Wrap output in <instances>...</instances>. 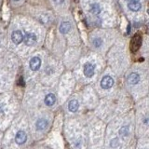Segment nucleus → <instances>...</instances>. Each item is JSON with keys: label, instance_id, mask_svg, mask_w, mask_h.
<instances>
[{"label": "nucleus", "instance_id": "1", "mask_svg": "<svg viewBox=\"0 0 149 149\" xmlns=\"http://www.w3.org/2000/svg\"><path fill=\"white\" fill-rule=\"evenodd\" d=\"M142 42H143L142 36L139 34L132 36V40H130V50H132V52H133V53L137 52L138 49L141 48Z\"/></svg>", "mask_w": 149, "mask_h": 149}, {"label": "nucleus", "instance_id": "2", "mask_svg": "<svg viewBox=\"0 0 149 149\" xmlns=\"http://www.w3.org/2000/svg\"><path fill=\"white\" fill-rule=\"evenodd\" d=\"M23 40H24L25 45L34 46L37 41V37H36V35L34 34V33H26Z\"/></svg>", "mask_w": 149, "mask_h": 149}, {"label": "nucleus", "instance_id": "3", "mask_svg": "<svg viewBox=\"0 0 149 149\" xmlns=\"http://www.w3.org/2000/svg\"><path fill=\"white\" fill-rule=\"evenodd\" d=\"M83 72H84V74H85L87 77H93V74H94V72H95L94 64H92L91 63H87L86 64H84Z\"/></svg>", "mask_w": 149, "mask_h": 149}, {"label": "nucleus", "instance_id": "4", "mask_svg": "<svg viewBox=\"0 0 149 149\" xmlns=\"http://www.w3.org/2000/svg\"><path fill=\"white\" fill-rule=\"evenodd\" d=\"M114 85V79L110 76H105L102 77L101 81V87L104 90H108V88H112Z\"/></svg>", "mask_w": 149, "mask_h": 149}, {"label": "nucleus", "instance_id": "5", "mask_svg": "<svg viewBox=\"0 0 149 149\" xmlns=\"http://www.w3.org/2000/svg\"><path fill=\"white\" fill-rule=\"evenodd\" d=\"M29 66H30V69L32 71H37L40 66H41V60L39 57H33L31 60H30V63H29Z\"/></svg>", "mask_w": 149, "mask_h": 149}, {"label": "nucleus", "instance_id": "6", "mask_svg": "<svg viewBox=\"0 0 149 149\" xmlns=\"http://www.w3.org/2000/svg\"><path fill=\"white\" fill-rule=\"evenodd\" d=\"M23 38H24V36H23L22 33L20 30L14 31L12 33V35H11V39L13 41V43L16 44V45H19L20 43H22Z\"/></svg>", "mask_w": 149, "mask_h": 149}, {"label": "nucleus", "instance_id": "7", "mask_svg": "<svg viewBox=\"0 0 149 149\" xmlns=\"http://www.w3.org/2000/svg\"><path fill=\"white\" fill-rule=\"evenodd\" d=\"M27 140V135L22 130H19V132L16 133V136H15V141L18 144H22L26 142Z\"/></svg>", "mask_w": 149, "mask_h": 149}, {"label": "nucleus", "instance_id": "8", "mask_svg": "<svg viewBox=\"0 0 149 149\" xmlns=\"http://www.w3.org/2000/svg\"><path fill=\"white\" fill-rule=\"evenodd\" d=\"M140 81V76L137 73H132L128 77V83L130 85H135Z\"/></svg>", "mask_w": 149, "mask_h": 149}, {"label": "nucleus", "instance_id": "9", "mask_svg": "<svg viewBox=\"0 0 149 149\" xmlns=\"http://www.w3.org/2000/svg\"><path fill=\"white\" fill-rule=\"evenodd\" d=\"M71 30V23L68 22H63L61 23L60 25V32L62 34H67V33Z\"/></svg>", "mask_w": 149, "mask_h": 149}, {"label": "nucleus", "instance_id": "10", "mask_svg": "<svg viewBox=\"0 0 149 149\" xmlns=\"http://www.w3.org/2000/svg\"><path fill=\"white\" fill-rule=\"evenodd\" d=\"M56 102V97L52 93H49L45 97V104L48 106H52Z\"/></svg>", "mask_w": 149, "mask_h": 149}, {"label": "nucleus", "instance_id": "11", "mask_svg": "<svg viewBox=\"0 0 149 149\" xmlns=\"http://www.w3.org/2000/svg\"><path fill=\"white\" fill-rule=\"evenodd\" d=\"M128 7L132 11H138L141 8V3L139 1H136V0H132V1L129 3Z\"/></svg>", "mask_w": 149, "mask_h": 149}, {"label": "nucleus", "instance_id": "12", "mask_svg": "<svg viewBox=\"0 0 149 149\" xmlns=\"http://www.w3.org/2000/svg\"><path fill=\"white\" fill-rule=\"evenodd\" d=\"M36 129L38 130H43L48 127V121L44 118H40L36 121Z\"/></svg>", "mask_w": 149, "mask_h": 149}, {"label": "nucleus", "instance_id": "13", "mask_svg": "<svg viewBox=\"0 0 149 149\" xmlns=\"http://www.w3.org/2000/svg\"><path fill=\"white\" fill-rule=\"evenodd\" d=\"M78 102L77 100H72L69 102V104H68V109L71 111V112H77L78 109Z\"/></svg>", "mask_w": 149, "mask_h": 149}, {"label": "nucleus", "instance_id": "14", "mask_svg": "<svg viewBox=\"0 0 149 149\" xmlns=\"http://www.w3.org/2000/svg\"><path fill=\"white\" fill-rule=\"evenodd\" d=\"M90 10L92 14L94 15H98L101 12V8L98 4H92L91 6L90 7Z\"/></svg>", "mask_w": 149, "mask_h": 149}, {"label": "nucleus", "instance_id": "15", "mask_svg": "<svg viewBox=\"0 0 149 149\" xmlns=\"http://www.w3.org/2000/svg\"><path fill=\"white\" fill-rule=\"evenodd\" d=\"M129 133H130V130L128 126H124V127H122L119 130V134L121 136H128Z\"/></svg>", "mask_w": 149, "mask_h": 149}, {"label": "nucleus", "instance_id": "16", "mask_svg": "<svg viewBox=\"0 0 149 149\" xmlns=\"http://www.w3.org/2000/svg\"><path fill=\"white\" fill-rule=\"evenodd\" d=\"M110 146H111V147H114V148H116V147H118V146H119V142H118V138H115V139H113L111 141V143H110Z\"/></svg>", "mask_w": 149, "mask_h": 149}, {"label": "nucleus", "instance_id": "17", "mask_svg": "<svg viewBox=\"0 0 149 149\" xmlns=\"http://www.w3.org/2000/svg\"><path fill=\"white\" fill-rule=\"evenodd\" d=\"M102 43V41L101 38H95L93 40V45H94L95 48H99V47H101Z\"/></svg>", "mask_w": 149, "mask_h": 149}, {"label": "nucleus", "instance_id": "18", "mask_svg": "<svg viewBox=\"0 0 149 149\" xmlns=\"http://www.w3.org/2000/svg\"><path fill=\"white\" fill-rule=\"evenodd\" d=\"M53 1H54V3H55V4L60 5V4L63 3V2H64V0H53Z\"/></svg>", "mask_w": 149, "mask_h": 149}, {"label": "nucleus", "instance_id": "19", "mask_svg": "<svg viewBox=\"0 0 149 149\" xmlns=\"http://www.w3.org/2000/svg\"><path fill=\"white\" fill-rule=\"evenodd\" d=\"M14 1H19V0H14Z\"/></svg>", "mask_w": 149, "mask_h": 149}, {"label": "nucleus", "instance_id": "20", "mask_svg": "<svg viewBox=\"0 0 149 149\" xmlns=\"http://www.w3.org/2000/svg\"><path fill=\"white\" fill-rule=\"evenodd\" d=\"M128 1H130V0H128Z\"/></svg>", "mask_w": 149, "mask_h": 149}]
</instances>
